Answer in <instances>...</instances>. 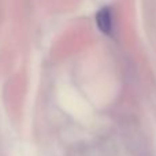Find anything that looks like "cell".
I'll return each instance as SVG.
<instances>
[{"mask_svg": "<svg viewBox=\"0 0 156 156\" xmlns=\"http://www.w3.org/2000/svg\"><path fill=\"white\" fill-rule=\"evenodd\" d=\"M96 23L101 33H104V34H111V32H112V14H111L110 8L103 7L97 11Z\"/></svg>", "mask_w": 156, "mask_h": 156, "instance_id": "cell-1", "label": "cell"}]
</instances>
